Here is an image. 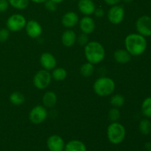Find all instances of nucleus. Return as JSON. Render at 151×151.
I'll return each instance as SVG.
<instances>
[{"mask_svg": "<svg viewBox=\"0 0 151 151\" xmlns=\"http://www.w3.org/2000/svg\"><path fill=\"white\" fill-rule=\"evenodd\" d=\"M142 112L146 118H151V97H147L142 102Z\"/></svg>", "mask_w": 151, "mask_h": 151, "instance_id": "obj_26", "label": "nucleus"}, {"mask_svg": "<svg viewBox=\"0 0 151 151\" xmlns=\"http://www.w3.org/2000/svg\"><path fill=\"white\" fill-rule=\"evenodd\" d=\"M58 102L57 94L52 91H48L43 95L42 103L45 108H53L55 106Z\"/></svg>", "mask_w": 151, "mask_h": 151, "instance_id": "obj_18", "label": "nucleus"}, {"mask_svg": "<svg viewBox=\"0 0 151 151\" xmlns=\"http://www.w3.org/2000/svg\"><path fill=\"white\" fill-rule=\"evenodd\" d=\"M29 1H32L34 3H36V4H41V3H44L47 0H29Z\"/></svg>", "mask_w": 151, "mask_h": 151, "instance_id": "obj_34", "label": "nucleus"}, {"mask_svg": "<svg viewBox=\"0 0 151 151\" xmlns=\"http://www.w3.org/2000/svg\"><path fill=\"white\" fill-rule=\"evenodd\" d=\"M94 64L89 63V62H86V63H83L81 66V69H80V72H81V75L83 76L84 78H89V77H91L92 74L94 73Z\"/></svg>", "mask_w": 151, "mask_h": 151, "instance_id": "obj_22", "label": "nucleus"}, {"mask_svg": "<svg viewBox=\"0 0 151 151\" xmlns=\"http://www.w3.org/2000/svg\"><path fill=\"white\" fill-rule=\"evenodd\" d=\"M10 102L13 105L16 106H21L23 104L25 101V97L23 94H22L19 91H13L9 97Z\"/></svg>", "mask_w": 151, "mask_h": 151, "instance_id": "obj_20", "label": "nucleus"}, {"mask_svg": "<svg viewBox=\"0 0 151 151\" xmlns=\"http://www.w3.org/2000/svg\"><path fill=\"white\" fill-rule=\"evenodd\" d=\"M122 1L125 3H131L132 2V1H134V0H122Z\"/></svg>", "mask_w": 151, "mask_h": 151, "instance_id": "obj_37", "label": "nucleus"}, {"mask_svg": "<svg viewBox=\"0 0 151 151\" xmlns=\"http://www.w3.org/2000/svg\"><path fill=\"white\" fill-rule=\"evenodd\" d=\"M78 10L84 16H91L94 14L96 6L93 0H78Z\"/></svg>", "mask_w": 151, "mask_h": 151, "instance_id": "obj_14", "label": "nucleus"}, {"mask_svg": "<svg viewBox=\"0 0 151 151\" xmlns=\"http://www.w3.org/2000/svg\"><path fill=\"white\" fill-rule=\"evenodd\" d=\"M61 23L66 28L74 27L79 23L78 15L73 11L67 12L62 17Z\"/></svg>", "mask_w": 151, "mask_h": 151, "instance_id": "obj_15", "label": "nucleus"}, {"mask_svg": "<svg viewBox=\"0 0 151 151\" xmlns=\"http://www.w3.org/2000/svg\"><path fill=\"white\" fill-rule=\"evenodd\" d=\"M72 1H78V0H72Z\"/></svg>", "mask_w": 151, "mask_h": 151, "instance_id": "obj_38", "label": "nucleus"}, {"mask_svg": "<svg viewBox=\"0 0 151 151\" xmlns=\"http://www.w3.org/2000/svg\"><path fill=\"white\" fill-rule=\"evenodd\" d=\"M76 42H78V44H79L80 46H81V47H85V46L88 43V35L83 33V32L80 34L78 36H77Z\"/></svg>", "mask_w": 151, "mask_h": 151, "instance_id": "obj_28", "label": "nucleus"}, {"mask_svg": "<svg viewBox=\"0 0 151 151\" xmlns=\"http://www.w3.org/2000/svg\"><path fill=\"white\" fill-rule=\"evenodd\" d=\"M94 14L96 17L97 18H103L105 15V11L102 7H99V8H96L94 12Z\"/></svg>", "mask_w": 151, "mask_h": 151, "instance_id": "obj_32", "label": "nucleus"}, {"mask_svg": "<svg viewBox=\"0 0 151 151\" xmlns=\"http://www.w3.org/2000/svg\"><path fill=\"white\" fill-rule=\"evenodd\" d=\"M44 7L48 11L50 12H55L56 11L58 8V4L52 1V0H47L44 2Z\"/></svg>", "mask_w": 151, "mask_h": 151, "instance_id": "obj_30", "label": "nucleus"}, {"mask_svg": "<svg viewBox=\"0 0 151 151\" xmlns=\"http://www.w3.org/2000/svg\"><path fill=\"white\" fill-rule=\"evenodd\" d=\"M11 7L17 10H24L29 6V0H7Z\"/></svg>", "mask_w": 151, "mask_h": 151, "instance_id": "obj_24", "label": "nucleus"}, {"mask_svg": "<svg viewBox=\"0 0 151 151\" xmlns=\"http://www.w3.org/2000/svg\"><path fill=\"white\" fill-rule=\"evenodd\" d=\"M108 5L113 6L115 5V4H118L119 2H120L121 0H103Z\"/></svg>", "mask_w": 151, "mask_h": 151, "instance_id": "obj_33", "label": "nucleus"}, {"mask_svg": "<svg viewBox=\"0 0 151 151\" xmlns=\"http://www.w3.org/2000/svg\"><path fill=\"white\" fill-rule=\"evenodd\" d=\"M125 97L120 94H116L111 97L110 103L114 108H120L125 104Z\"/></svg>", "mask_w": 151, "mask_h": 151, "instance_id": "obj_23", "label": "nucleus"}, {"mask_svg": "<svg viewBox=\"0 0 151 151\" xmlns=\"http://www.w3.org/2000/svg\"><path fill=\"white\" fill-rule=\"evenodd\" d=\"M84 55L87 61L92 64H98L103 61L106 56L104 47L98 41H88L84 47Z\"/></svg>", "mask_w": 151, "mask_h": 151, "instance_id": "obj_2", "label": "nucleus"}, {"mask_svg": "<svg viewBox=\"0 0 151 151\" xmlns=\"http://www.w3.org/2000/svg\"><path fill=\"white\" fill-rule=\"evenodd\" d=\"M65 145L63 138L57 134L50 136L47 139V145L50 151H63Z\"/></svg>", "mask_w": 151, "mask_h": 151, "instance_id": "obj_10", "label": "nucleus"}, {"mask_svg": "<svg viewBox=\"0 0 151 151\" xmlns=\"http://www.w3.org/2000/svg\"><path fill=\"white\" fill-rule=\"evenodd\" d=\"M86 145L83 142L78 139H73L68 142L65 145L63 151H86Z\"/></svg>", "mask_w": 151, "mask_h": 151, "instance_id": "obj_19", "label": "nucleus"}, {"mask_svg": "<svg viewBox=\"0 0 151 151\" xmlns=\"http://www.w3.org/2000/svg\"><path fill=\"white\" fill-rule=\"evenodd\" d=\"M139 128L143 135H149L151 134V122L147 119H142L139 122Z\"/></svg>", "mask_w": 151, "mask_h": 151, "instance_id": "obj_25", "label": "nucleus"}, {"mask_svg": "<svg viewBox=\"0 0 151 151\" xmlns=\"http://www.w3.org/2000/svg\"><path fill=\"white\" fill-rule=\"evenodd\" d=\"M148 151H151V149H150V150H148Z\"/></svg>", "mask_w": 151, "mask_h": 151, "instance_id": "obj_39", "label": "nucleus"}, {"mask_svg": "<svg viewBox=\"0 0 151 151\" xmlns=\"http://www.w3.org/2000/svg\"><path fill=\"white\" fill-rule=\"evenodd\" d=\"M48 113H47V109L44 106H35L31 109L29 114V119L32 124L35 125H39L43 123L47 119Z\"/></svg>", "mask_w": 151, "mask_h": 151, "instance_id": "obj_7", "label": "nucleus"}, {"mask_svg": "<svg viewBox=\"0 0 151 151\" xmlns=\"http://www.w3.org/2000/svg\"><path fill=\"white\" fill-rule=\"evenodd\" d=\"M126 131L124 125L118 122H113L107 128V137L109 141L113 145H119L124 141Z\"/></svg>", "mask_w": 151, "mask_h": 151, "instance_id": "obj_4", "label": "nucleus"}, {"mask_svg": "<svg viewBox=\"0 0 151 151\" xmlns=\"http://www.w3.org/2000/svg\"><path fill=\"white\" fill-rule=\"evenodd\" d=\"M40 63L43 69L47 71H51L56 67L57 60L52 53L44 52L40 56Z\"/></svg>", "mask_w": 151, "mask_h": 151, "instance_id": "obj_12", "label": "nucleus"}, {"mask_svg": "<svg viewBox=\"0 0 151 151\" xmlns=\"http://www.w3.org/2000/svg\"><path fill=\"white\" fill-rule=\"evenodd\" d=\"M10 32L7 28H1L0 29V42L4 43L8 40L10 37Z\"/></svg>", "mask_w": 151, "mask_h": 151, "instance_id": "obj_29", "label": "nucleus"}, {"mask_svg": "<svg viewBox=\"0 0 151 151\" xmlns=\"http://www.w3.org/2000/svg\"><path fill=\"white\" fill-rule=\"evenodd\" d=\"M120 111H119L118 108H114L111 109L108 114V117L111 122H118V120L120 118Z\"/></svg>", "mask_w": 151, "mask_h": 151, "instance_id": "obj_27", "label": "nucleus"}, {"mask_svg": "<svg viewBox=\"0 0 151 151\" xmlns=\"http://www.w3.org/2000/svg\"><path fill=\"white\" fill-rule=\"evenodd\" d=\"M145 148L147 149V150H150V149H151V143L146 142L145 145Z\"/></svg>", "mask_w": 151, "mask_h": 151, "instance_id": "obj_35", "label": "nucleus"}, {"mask_svg": "<svg viewBox=\"0 0 151 151\" xmlns=\"http://www.w3.org/2000/svg\"><path fill=\"white\" fill-rule=\"evenodd\" d=\"M9 2L7 0H0V13H4L8 9Z\"/></svg>", "mask_w": 151, "mask_h": 151, "instance_id": "obj_31", "label": "nucleus"}, {"mask_svg": "<svg viewBox=\"0 0 151 151\" xmlns=\"http://www.w3.org/2000/svg\"><path fill=\"white\" fill-rule=\"evenodd\" d=\"M108 19L113 24H119L125 18V9L122 6L115 4L111 7L108 11Z\"/></svg>", "mask_w": 151, "mask_h": 151, "instance_id": "obj_9", "label": "nucleus"}, {"mask_svg": "<svg viewBox=\"0 0 151 151\" xmlns=\"http://www.w3.org/2000/svg\"><path fill=\"white\" fill-rule=\"evenodd\" d=\"M114 81L109 77H100L94 83L93 89L97 95L100 97H108L115 90Z\"/></svg>", "mask_w": 151, "mask_h": 151, "instance_id": "obj_3", "label": "nucleus"}, {"mask_svg": "<svg viewBox=\"0 0 151 151\" xmlns=\"http://www.w3.org/2000/svg\"><path fill=\"white\" fill-rule=\"evenodd\" d=\"M52 78L56 81H62L66 79L67 76V72L64 68L55 67L52 69Z\"/></svg>", "mask_w": 151, "mask_h": 151, "instance_id": "obj_21", "label": "nucleus"}, {"mask_svg": "<svg viewBox=\"0 0 151 151\" xmlns=\"http://www.w3.org/2000/svg\"><path fill=\"white\" fill-rule=\"evenodd\" d=\"M79 26L81 32L89 35L95 29V22L91 16H85L79 20Z\"/></svg>", "mask_w": 151, "mask_h": 151, "instance_id": "obj_13", "label": "nucleus"}, {"mask_svg": "<svg viewBox=\"0 0 151 151\" xmlns=\"http://www.w3.org/2000/svg\"><path fill=\"white\" fill-rule=\"evenodd\" d=\"M26 23L27 20L23 15L15 13L7 19L6 27L10 32H19L25 27Z\"/></svg>", "mask_w": 151, "mask_h": 151, "instance_id": "obj_6", "label": "nucleus"}, {"mask_svg": "<svg viewBox=\"0 0 151 151\" xmlns=\"http://www.w3.org/2000/svg\"><path fill=\"white\" fill-rule=\"evenodd\" d=\"M77 41V35L72 29H66L61 35V42L66 47H72Z\"/></svg>", "mask_w": 151, "mask_h": 151, "instance_id": "obj_16", "label": "nucleus"}, {"mask_svg": "<svg viewBox=\"0 0 151 151\" xmlns=\"http://www.w3.org/2000/svg\"><path fill=\"white\" fill-rule=\"evenodd\" d=\"M125 50L132 56H139L145 52L147 42L145 37L139 33H131L125 37Z\"/></svg>", "mask_w": 151, "mask_h": 151, "instance_id": "obj_1", "label": "nucleus"}, {"mask_svg": "<svg viewBox=\"0 0 151 151\" xmlns=\"http://www.w3.org/2000/svg\"><path fill=\"white\" fill-rule=\"evenodd\" d=\"M52 81V75L50 71L46 69H41L38 71L34 75L33 84L38 89L43 90L50 86Z\"/></svg>", "mask_w": 151, "mask_h": 151, "instance_id": "obj_5", "label": "nucleus"}, {"mask_svg": "<svg viewBox=\"0 0 151 151\" xmlns=\"http://www.w3.org/2000/svg\"><path fill=\"white\" fill-rule=\"evenodd\" d=\"M52 1H54V2H55L56 4H59V3H61L62 1H63L64 0H52Z\"/></svg>", "mask_w": 151, "mask_h": 151, "instance_id": "obj_36", "label": "nucleus"}, {"mask_svg": "<svg viewBox=\"0 0 151 151\" xmlns=\"http://www.w3.org/2000/svg\"><path fill=\"white\" fill-rule=\"evenodd\" d=\"M131 55L124 49H119L114 53V58L115 61L120 64H125L131 60Z\"/></svg>", "mask_w": 151, "mask_h": 151, "instance_id": "obj_17", "label": "nucleus"}, {"mask_svg": "<svg viewBox=\"0 0 151 151\" xmlns=\"http://www.w3.org/2000/svg\"><path fill=\"white\" fill-rule=\"evenodd\" d=\"M25 30L29 37L32 38H37L42 33V27L39 22L35 20H29L27 22L25 25Z\"/></svg>", "mask_w": 151, "mask_h": 151, "instance_id": "obj_11", "label": "nucleus"}, {"mask_svg": "<svg viewBox=\"0 0 151 151\" xmlns=\"http://www.w3.org/2000/svg\"><path fill=\"white\" fill-rule=\"evenodd\" d=\"M137 32L144 37L151 36V17L147 15L141 16L136 22Z\"/></svg>", "mask_w": 151, "mask_h": 151, "instance_id": "obj_8", "label": "nucleus"}]
</instances>
